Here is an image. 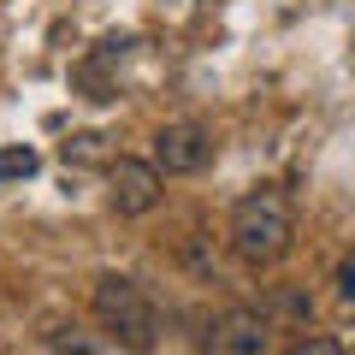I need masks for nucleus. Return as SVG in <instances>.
Instances as JSON below:
<instances>
[{
    "mask_svg": "<svg viewBox=\"0 0 355 355\" xmlns=\"http://www.w3.org/2000/svg\"><path fill=\"white\" fill-rule=\"evenodd\" d=\"M296 243V214H291V196L272 190V184H261L254 196H243L237 207H231V254L249 266H272L284 261Z\"/></svg>",
    "mask_w": 355,
    "mask_h": 355,
    "instance_id": "obj_1",
    "label": "nucleus"
},
{
    "mask_svg": "<svg viewBox=\"0 0 355 355\" xmlns=\"http://www.w3.org/2000/svg\"><path fill=\"white\" fill-rule=\"evenodd\" d=\"M89 308L113 331V343H125V349H154V338H160V308H154V296L137 279H125V272H101L95 291H89Z\"/></svg>",
    "mask_w": 355,
    "mask_h": 355,
    "instance_id": "obj_2",
    "label": "nucleus"
},
{
    "mask_svg": "<svg viewBox=\"0 0 355 355\" xmlns=\"http://www.w3.org/2000/svg\"><path fill=\"white\" fill-rule=\"evenodd\" d=\"M160 166L154 160H130V154H119L113 166H107V202H113V214H125V219H142V214H154L160 207Z\"/></svg>",
    "mask_w": 355,
    "mask_h": 355,
    "instance_id": "obj_3",
    "label": "nucleus"
},
{
    "mask_svg": "<svg viewBox=\"0 0 355 355\" xmlns=\"http://www.w3.org/2000/svg\"><path fill=\"white\" fill-rule=\"evenodd\" d=\"M207 160H214V137H207L202 125L178 119V125L154 130V166H160L166 178H190V172H202Z\"/></svg>",
    "mask_w": 355,
    "mask_h": 355,
    "instance_id": "obj_4",
    "label": "nucleus"
},
{
    "mask_svg": "<svg viewBox=\"0 0 355 355\" xmlns=\"http://www.w3.org/2000/svg\"><path fill=\"white\" fill-rule=\"evenodd\" d=\"M207 349L214 355H261V349H272V338H266L261 314H225L214 326V338H207Z\"/></svg>",
    "mask_w": 355,
    "mask_h": 355,
    "instance_id": "obj_5",
    "label": "nucleus"
},
{
    "mask_svg": "<svg viewBox=\"0 0 355 355\" xmlns=\"http://www.w3.org/2000/svg\"><path fill=\"white\" fill-rule=\"evenodd\" d=\"M42 172V154L30 142H12V148H0V184H24V178Z\"/></svg>",
    "mask_w": 355,
    "mask_h": 355,
    "instance_id": "obj_6",
    "label": "nucleus"
},
{
    "mask_svg": "<svg viewBox=\"0 0 355 355\" xmlns=\"http://www.w3.org/2000/svg\"><path fill=\"white\" fill-rule=\"evenodd\" d=\"M272 302H279L291 320H314V302H308L302 291H272Z\"/></svg>",
    "mask_w": 355,
    "mask_h": 355,
    "instance_id": "obj_7",
    "label": "nucleus"
},
{
    "mask_svg": "<svg viewBox=\"0 0 355 355\" xmlns=\"http://www.w3.org/2000/svg\"><path fill=\"white\" fill-rule=\"evenodd\" d=\"M338 296L355 308V261H343V266H338Z\"/></svg>",
    "mask_w": 355,
    "mask_h": 355,
    "instance_id": "obj_8",
    "label": "nucleus"
},
{
    "mask_svg": "<svg viewBox=\"0 0 355 355\" xmlns=\"http://www.w3.org/2000/svg\"><path fill=\"white\" fill-rule=\"evenodd\" d=\"M291 355H338V343H331V338H308V343H296Z\"/></svg>",
    "mask_w": 355,
    "mask_h": 355,
    "instance_id": "obj_9",
    "label": "nucleus"
}]
</instances>
